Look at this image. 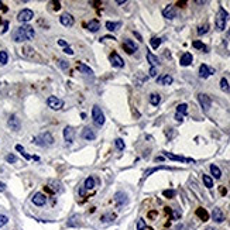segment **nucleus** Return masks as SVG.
Listing matches in <instances>:
<instances>
[{
	"instance_id": "13d9d810",
	"label": "nucleus",
	"mask_w": 230,
	"mask_h": 230,
	"mask_svg": "<svg viewBox=\"0 0 230 230\" xmlns=\"http://www.w3.org/2000/svg\"><path fill=\"white\" fill-rule=\"evenodd\" d=\"M102 40H114V37H103Z\"/></svg>"
},
{
	"instance_id": "9d476101",
	"label": "nucleus",
	"mask_w": 230,
	"mask_h": 230,
	"mask_svg": "<svg viewBox=\"0 0 230 230\" xmlns=\"http://www.w3.org/2000/svg\"><path fill=\"white\" fill-rule=\"evenodd\" d=\"M7 126L10 127V129L13 130V131H19L20 130V127H21V123H20V119L17 116H10V119H9V122H7Z\"/></svg>"
},
{
	"instance_id": "58836bf2",
	"label": "nucleus",
	"mask_w": 230,
	"mask_h": 230,
	"mask_svg": "<svg viewBox=\"0 0 230 230\" xmlns=\"http://www.w3.org/2000/svg\"><path fill=\"white\" fill-rule=\"evenodd\" d=\"M163 195L165 198H168V199H171V198L175 196V191L174 189H167V191H164V192H163Z\"/></svg>"
},
{
	"instance_id": "0eeeda50",
	"label": "nucleus",
	"mask_w": 230,
	"mask_h": 230,
	"mask_svg": "<svg viewBox=\"0 0 230 230\" xmlns=\"http://www.w3.org/2000/svg\"><path fill=\"white\" fill-rule=\"evenodd\" d=\"M198 100H199L200 106H202V109H203L205 112H208L209 109H210L212 100H210V98H209L206 93H199V95H198Z\"/></svg>"
},
{
	"instance_id": "72a5a7b5",
	"label": "nucleus",
	"mask_w": 230,
	"mask_h": 230,
	"mask_svg": "<svg viewBox=\"0 0 230 230\" xmlns=\"http://www.w3.org/2000/svg\"><path fill=\"white\" fill-rule=\"evenodd\" d=\"M83 188H86V189H92V188H95V179L92 178V177H89V178H86V181H85V186Z\"/></svg>"
},
{
	"instance_id": "4c0bfd02",
	"label": "nucleus",
	"mask_w": 230,
	"mask_h": 230,
	"mask_svg": "<svg viewBox=\"0 0 230 230\" xmlns=\"http://www.w3.org/2000/svg\"><path fill=\"white\" fill-rule=\"evenodd\" d=\"M51 191H52V192H61V191H62L61 184H59V182H52V184H51Z\"/></svg>"
},
{
	"instance_id": "f8f14e48",
	"label": "nucleus",
	"mask_w": 230,
	"mask_h": 230,
	"mask_svg": "<svg viewBox=\"0 0 230 230\" xmlns=\"http://www.w3.org/2000/svg\"><path fill=\"white\" fill-rule=\"evenodd\" d=\"M215 74V69L213 68H209L206 64H202L199 67V76L203 78V79H206L208 76H210V75Z\"/></svg>"
},
{
	"instance_id": "39448f33",
	"label": "nucleus",
	"mask_w": 230,
	"mask_h": 230,
	"mask_svg": "<svg viewBox=\"0 0 230 230\" xmlns=\"http://www.w3.org/2000/svg\"><path fill=\"white\" fill-rule=\"evenodd\" d=\"M47 104H48V108H51L52 110H59L64 106V102L59 98H57V96H49L47 99Z\"/></svg>"
},
{
	"instance_id": "79ce46f5",
	"label": "nucleus",
	"mask_w": 230,
	"mask_h": 230,
	"mask_svg": "<svg viewBox=\"0 0 230 230\" xmlns=\"http://www.w3.org/2000/svg\"><path fill=\"white\" fill-rule=\"evenodd\" d=\"M58 65L61 69H68L69 68V64H68V61H64V59H59L58 61Z\"/></svg>"
},
{
	"instance_id": "a211bd4d",
	"label": "nucleus",
	"mask_w": 230,
	"mask_h": 230,
	"mask_svg": "<svg viewBox=\"0 0 230 230\" xmlns=\"http://www.w3.org/2000/svg\"><path fill=\"white\" fill-rule=\"evenodd\" d=\"M212 219L215 222H218V223H222V222L224 220V215H223V212H222V209H219V208L213 209V212H212Z\"/></svg>"
},
{
	"instance_id": "6e6552de",
	"label": "nucleus",
	"mask_w": 230,
	"mask_h": 230,
	"mask_svg": "<svg viewBox=\"0 0 230 230\" xmlns=\"http://www.w3.org/2000/svg\"><path fill=\"white\" fill-rule=\"evenodd\" d=\"M31 202L35 206H44L47 203V196L43 192H37V193H34V196L31 198Z\"/></svg>"
},
{
	"instance_id": "2f4dec72",
	"label": "nucleus",
	"mask_w": 230,
	"mask_h": 230,
	"mask_svg": "<svg viewBox=\"0 0 230 230\" xmlns=\"http://www.w3.org/2000/svg\"><path fill=\"white\" fill-rule=\"evenodd\" d=\"M220 89L223 90V92H229V90H230L229 82H227L226 78H222V79H220Z\"/></svg>"
},
{
	"instance_id": "5701e85b",
	"label": "nucleus",
	"mask_w": 230,
	"mask_h": 230,
	"mask_svg": "<svg viewBox=\"0 0 230 230\" xmlns=\"http://www.w3.org/2000/svg\"><path fill=\"white\" fill-rule=\"evenodd\" d=\"M78 69H79L82 74H85V75H89V76H92V75H93V71L90 69L89 67H86L85 64H82V62L78 64Z\"/></svg>"
},
{
	"instance_id": "8fccbe9b",
	"label": "nucleus",
	"mask_w": 230,
	"mask_h": 230,
	"mask_svg": "<svg viewBox=\"0 0 230 230\" xmlns=\"http://www.w3.org/2000/svg\"><path fill=\"white\" fill-rule=\"evenodd\" d=\"M58 44L61 47H64V48H67V47H68V43H67V41H64V40H58Z\"/></svg>"
},
{
	"instance_id": "f03ea898",
	"label": "nucleus",
	"mask_w": 230,
	"mask_h": 230,
	"mask_svg": "<svg viewBox=\"0 0 230 230\" xmlns=\"http://www.w3.org/2000/svg\"><path fill=\"white\" fill-rule=\"evenodd\" d=\"M34 143L40 147H49L54 144V137L51 136V133H43L34 138Z\"/></svg>"
},
{
	"instance_id": "423d86ee",
	"label": "nucleus",
	"mask_w": 230,
	"mask_h": 230,
	"mask_svg": "<svg viewBox=\"0 0 230 230\" xmlns=\"http://www.w3.org/2000/svg\"><path fill=\"white\" fill-rule=\"evenodd\" d=\"M33 17H34V13H33V10H30V9H23L21 12L17 14V20H19L20 23H27V21H30Z\"/></svg>"
},
{
	"instance_id": "864d4df0",
	"label": "nucleus",
	"mask_w": 230,
	"mask_h": 230,
	"mask_svg": "<svg viewBox=\"0 0 230 230\" xmlns=\"http://www.w3.org/2000/svg\"><path fill=\"white\" fill-rule=\"evenodd\" d=\"M134 35H136V37H137L140 41H143V38H141V35H140V34H138V33H136V31H134Z\"/></svg>"
},
{
	"instance_id": "3c124183",
	"label": "nucleus",
	"mask_w": 230,
	"mask_h": 230,
	"mask_svg": "<svg viewBox=\"0 0 230 230\" xmlns=\"http://www.w3.org/2000/svg\"><path fill=\"white\" fill-rule=\"evenodd\" d=\"M59 7H61V6H59L58 2H54V9H55V10H59Z\"/></svg>"
},
{
	"instance_id": "bf43d9fd",
	"label": "nucleus",
	"mask_w": 230,
	"mask_h": 230,
	"mask_svg": "<svg viewBox=\"0 0 230 230\" xmlns=\"http://www.w3.org/2000/svg\"><path fill=\"white\" fill-rule=\"evenodd\" d=\"M208 230H213V229H208Z\"/></svg>"
},
{
	"instance_id": "4d7b16f0",
	"label": "nucleus",
	"mask_w": 230,
	"mask_h": 230,
	"mask_svg": "<svg viewBox=\"0 0 230 230\" xmlns=\"http://www.w3.org/2000/svg\"><path fill=\"white\" fill-rule=\"evenodd\" d=\"M0 9H3L4 12H7V7H3V3H2V2H0Z\"/></svg>"
},
{
	"instance_id": "cd10ccee",
	"label": "nucleus",
	"mask_w": 230,
	"mask_h": 230,
	"mask_svg": "<svg viewBox=\"0 0 230 230\" xmlns=\"http://www.w3.org/2000/svg\"><path fill=\"white\" fill-rule=\"evenodd\" d=\"M196 215L199 216V218L202 219L203 222H206V220L209 219V213H208V212H206L203 208H198V209H196Z\"/></svg>"
},
{
	"instance_id": "412c9836",
	"label": "nucleus",
	"mask_w": 230,
	"mask_h": 230,
	"mask_svg": "<svg viewBox=\"0 0 230 230\" xmlns=\"http://www.w3.org/2000/svg\"><path fill=\"white\" fill-rule=\"evenodd\" d=\"M99 27H100V24H99L98 20H90V21L86 24V28H88L90 33H96V31L99 30Z\"/></svg>"
},
{
	"instance_id": "6ab92c4d",
	"label": "nucleus",
	"mask_w": 230,
	"mask_h": 230,
	"mask_svg": "<svg viewBox=\"0 0 230 230\" xmlns=\"http://www.w3.org/2000/svg\"><path fill=\"white\" fill-rule=\"evenodd\" d=\"M193 61V57L192 54H189V52H185L184 55L181 57V59H179V64L182 65V67H188V65H191Z\"/></svg>"
},
{
	"instance_id": "c9c22d12",
	"label": "nucleus",
	"mask_w": 230,
	"mask_h": 230,
	"mask_svg": "<svg viewBox=\"0 0 230 230\" xmlns=\"http://www.w3.org/2000/svg\"><path fill=\"white\" fill-rule=\"evenodd\" d=\"M161 41H163V40H161V38L153 37V38H151V41H150V44H151V47H153V48L155 49V48H158V47L161 45Z\"/></svg>"
},
{
	"instance_id": "c756f323",
	"label": "nucleus",
	"mask_w": 230,
	"mask_h": 230,
	"mask_svg": "<svg viewBox=\"0 0 230 230\" xmlns=\"http://www.w3.org/2000/svg\"><path fill=\"white\" fill-rule=\"evenodd\" d=\"M177 113H179V114H186L188 113V104L186 103H181V104H178V108H177Z\"/></svg>"
},
{
	"instance_id": "393cba45",
	"label": "nucleus",
	"mask_w": 230,
	"mask_h": 230,
	"mask_svg": "<svg viewBox=\"0 0 230 230\" xmlns=\"http://www.w3.org/2000/svg\"><path fill=\"white\" fill-rule=\"evenodd\" d=\"M210 172H212V175H213V178H216V179H219L222 177V171L219 169L218 165H215V164L210 165Z\"/></svg>"
},
{
	"instance_id": "e433bc0d",
	"label": "nucleus",
	"mask_w": 230,
	"mask_h": 230,
	"mask_svg": "<svg viewBox=\"0 0 230 230\" xmlns=\"http://www.w3.org/2000/svg\"><path fill=\"white\" fill-rule=\"evenodd\" d=\"M114 144H116L117 150H120V151H123L124 147H126V145H124V141H123L122 138H116V140H114Z\"/></svg>"
},
{
	"instance_id": "7c9ffc66",
	"label": "nucleus",
	"mask_w": 230,
	"mask_h": 230,
	"mask_svg": "<svg viewBox=\"0 0 230 230\" xmlns=\"http://www.w3.org/2000/svg\"><path fill=\"white\" fill-rule=\"evenodd\" d=\"M120 27V23L119 21H108L106 23V28H108L109 31H114V30H117V28Z\"/></svg>"
},
{
	"instance_id": "c85d7f7f",
	"label": "nucleus",
	"mask_w": 230,
	"mask_h": 230,
	"mask_svg": "<svg viewBox=\"0 0 230 230\" xmlns=\"http://www.w3.org/2000/svg\"><path fill=\"white\" fill-rule=\"evenodd\" d=\"M192 45L195 47V48H196V49H202L203 52H208V47H206L205 44L202 43V41H193V43H192Z\"/></svg>"
},
{
	"instance_id": "5fc2aeb1",
	"label": "nucleus",
	"mask_w": 230,
	"mask_h": 230,
	"mask_svg": "<svg viewBox=\"0 0 230 230\" xmlns=\"http://www.w3.org/2000/svg\"><path fill=\"white\" fill-rule=\"evenodd\" d=\"M6 189V186H4V184L3 182H0V191H4Z\"/></svg>"
},
{
	"instance_id": "4468645a",
	"label": "nucleus",
	"mask_w": 230,
	"mask_h": 230,
	"mask_svg": "<svg viewBox=\"0 0 230 230\" xmlns=\"http://www.w3.org/2000/svg\"><path fill=\"white\" fill-rule=\"evenodd\" d=\"M164 155L167 157V158H169V160L172 161H181V163H195V161L192 160V158H185V157H181V155H175V154L172 153H164Z\"/></svg>"
},
{
	"instance_id": "09e8293b",
	"label": "nucleus",
	"mask_w": 230,
	"mask_h": 230,
	"mask_svg": "<svg viewBox=\"0 0 230 230\" xmlns=\"http://www.w3.org/2000/svg\"><path fill=\"white\" fill-rule=\"evenodd\" d=\"M175 120H177V122H182V120H184V116L179 114V113H177L175 114Z\"/></svg>"
},
{
	"instance_id": "4be33fe9",
	"label": "nucleus",
	"mask_w": 230,
	"mask_h": 230,
	"mask_svg": "<svg viewBox=\"0 0 230 230\" xmlns=\"http://www.w3.org/2000/svg\"><path fill=\"white\" fill-rule=\"evenodd\" d=\"M147 61L150 62V65H151V67H154V68H155L157 65H160V59L157 58L153 52H147Z\"/></svg>"
},
{
	"instance_id": "1a4fd4ad",
	"label": "nucleus",
	"mask_w": 230,
	"mask_h": 230,
	"mask_svg": "<svg viewBox=\"0 0 230 230\" xmlns=\"http://www.w3.org/2000/svg\"><path fill=\"white\" fill-rule=\"evenodd\" d=\"M123 49H124L127 54H134V52L137 51V44H136L133 40L126 38V40H124V43H123Z\"/></svg>"
},
{
	"instance_id": "f257e3e1",
	"label": "nucleus",
	"mask_w": 230,
	"mask_h": 230,
	"mask_svg": "<svg viewBox=\"0 0 230 230\" xmlns=\"http://www.w3.org/2000/svg\"><path fill=\"white\" fill-rule=\"evenodd\" d=\"M34 35H35L34 28L31 27V25L24 24L13 33V40H14L16 43H23V41H27V40H33Z\"/></svg>"
},
{
	"instance_id": "603ef678",
	"label": "nucleus",
	"mask_w": 230,
	"mask_h": 230,
	"mask_svg": "<svg viewBox=\"0 0 230 230\" xmlns=\"http://www.w3.org/2000/svg\"><path fill=\"white\" fill-rule=\"evenodd\" d=\"M7 27H9V21H6V23H4V28H3V33H6V31H7Z\"/></svg>"
},
{
	"instance_id": "2eb2a0df",
	"label": "nucleus",
	"mask_w": 230,
	"mask_h": 230,
	"mask_svg": "<svg viewBox=\"0 0 230 230\" xmlns=\"http://www.w3.org/2000/svg\"><path fill=\"white\" fill-rule=\"evenodd\" d=\"M74 17L69 14V13H64V14L59 17V23H61L62 25H65V27H71V25L74 24Z\"/></svg>"
},
{
	"instance_id": "a878e982",
	"label": "nucleus",
	"mask_w": 230,
	"mask_h": 230,
	"mask_svg": "<svg viewBox=\"0 0 230 230\" xmlns=\"http://www.w3.org/2000/svg\"><path fill=\"white\" fill-rule=\"evenodd\" d=\"M161 102V96L158 95V93H151L150 95V103L153 104V106H158Z\"/></svg>"
},
{
	"instance_id": "f3484780",
	"label": "nucleus",
	"mask_w": 230,
	"mask_h": 230,
	"mask_svg": "<svg viewBox=\"0 0 230 230\" xmlns=\"http://www.w3.org/2000/svg\"><path fill=\"white\" fill-rule=\"evenodd\" d=\"M163 14H164V17H165V19H168V20L175 19V17H177V12H175V7L172 6V4H169V6H167L165 9H164Z\"/></svg>"
},
{
	"instance_id": "dca6fc26",
	"label": "nucleus",
	"mask_w": 230,
	"mask_h": 230,
	"mask_svg": "<svg viewBox=\"0 0 230 230\" xmlns=\"http://www.w3.org/2000/svg\"><path fill=\"white\" fill-rule=\"evenodd\" d=\"M114 200H116L117 206H123V205H126L127 202H129V198H127V195L124 192H117L116 195H114Z\"/></svg>"
},
{
	"instance_id": "9b49d317",
	"label": "nucleus",
	"mask_w": 230,
	"mask_h": 230,
	"mask_svg": "<svg viewBox=\"0 0 230 230\" xmlns=\"http://www.w3.org/2000/svg\"><path fill=\"white\" fill-rule=\"evenodd\" d=\"M110 62L114 68H123L124 67V61H123V58L117 54V52H112L110 54Z\"/></svg>"
},
{
	"instance_id": "a18cd8bd",
	"label": "nucleus",
	"mask_w": 230,
	"mask_h": 230,
	"mask_svg": "<svg viewBox=\"0 0 230 230\" xmlns=\"http://www.w3.org/2000/svg\"><path fill=\"white\" fill-rule=\"evenodd\" d=\"M7 222H9V218L6 215H0V227H3L4 224H7Z\"/></svg>"
},
{
	"instance_id": "37998d69",
	"label": "nucleus",
	"mask_w": 230,
	"mask_h": 230,
	"mask_svg": "<svg viewBox=\"0 0 230 230\" xmlns=\"http://www.w3.org/2000/svg\"><path fill=\"white\" fill-rule=\"evenodd\" d=\"M158 169H167V167H158V168H151V169H148V171H145L144 177H148V175H150V174H153V172L158 171Z\"/></svg>"
},
{
	"instance_id": "a19ab883",
	"label": "nucleus",
	"mask_w": 230,
	"mask_h": 230,
	"mask_svg": "<svg viewBox=\"0 0 230 230\" xmlns=\"http://www.w3.org/2000/svg\"><path fill=\"white\" fill-rule=\"evenodd\" d=\"M6 161H7V163H10V164H14L16 161H17V157H16L14 154H9V155L6 157Z\"/></svg>"
},
{
	"instance_id": "6e6d98bb",
	"label": "nucleus",
	"mask_w": 230,
	"mask_h": 230,
	"mask_svg": "<svg viewBox=\"0 0 230 230\" xmlns=\"http://www.w3.org/2000/svg\"><path fill=\"white\" fill-rule=\"evenodd\" d=\"M116 3L117 4H124V3H126V0H117Z\"/></svg>"
},
{
	"instance_id": "bb28decb",
	"label": "nucleus",
	"mask_w": 230,
	"mask_h": 230,
	"mask_svg": "<svg viewBox=\"0 0 230 230\" xmlns=\"http://www.w3.org/2000/svg\"><path fill=\"white\" fill-rule=\"evenodd\" d=\"M172 76L171 75H163L161 78H158V82L161 83V85H171L172 83Z\"/></svg>"
},
{
	"instance_id": "b1692460",
	"label": "nucleus",
	"mask_w": 230,
	"mask_h": 230,
	"mask_svg": "<svg viewBox=\"0 0 230 230\" xmlns=\"http://www.w3.org/2000/svg\"><path fill=\"white\" fill-rule=\"evenodd\" d=\"M16 150H17V151H20V153H21V155L24 157L25 160H31V158H33V160H37V161L40 160L38 157H31V155H28V154L24 151V148H23V145H20V144H17V145H16Z\"/></svg>"
},
{
	"instance_id": "c03bdc74",
	"label": "nucleus",
	"mask_w": 230,
	"mask_h": 230,
	"mask_svg": "<svg viewBox=\"0 0 230 230\" xmlns=\"http://www.w3.org/2000/svg\"><path fill=\"white\" fill-rule=\"evenodd\" d=\"M137 230H145V222L144 219H140L137 222Z\"/></svg>"
},
{
	"instance_id": "49530a36",
	"label": "nucleus",
	"mask_w": 230,
	"mask_h": 230,
	"mask_svg": "<svg viewBox=\"0 0 230 230\" xmlns=\"http://www.w3.org/2000/svg\"><path fill=\"white\" fill-rule=\"evenodd\" d=\"M150 76H157V68H154V67H151V69H150Z\"/></svg>"
},
{
	"instance_id": "7ed1b4c3",
	"label": "nucleus",
	"mask_w": 230,
	"mask_h": 230,
	"mask_svg": "<svg viewBox=\"0 0 230 230\" xmlns=\"http://www.w3.org/2000/svg\"><path fill=\"white\" fill-rule=\"evenodd\" d=\"M227 17H229V14L226 13V10L224 9H219V12H218V16H216V20H215V23H216V28L218 30H224V27H226V21H227Z\"/></svg>"
},
{
	"instance_id": "f704fd0d",
	"label": "nucleus",
	"mask_w": 230,
	"mask_h": 230,
	"mask_svg": "<svg viewBox=\"0 0 230 230\" xmlns=\"http://www.w3.org/2000/svg\"><path fill=\"white\" fill-rule=\"evenodd\" d=\"M7 61H9V55H7L6 51H0V64L6 65Z\"/></svg>"
},
{
	"instance_id": "473e14b6",
	"label": "nucleus",
	"mask_w": 230,
	"mask_h": 230,
	"mask_svg": "<svg viewBox=\"0 0 230 230\" xmlns=\"http://www.w3.org/2000/svg\"><path fill=\"white\" fill-rule=\"evenodd\" d=\"M202 179H203V184H205L206 188H212V186H213V179H212L209 175H203Z\"/></svg>"
},
{
	"instance_id": "aec40b11",
	"label": "nucleus",
	"mask_w": 230,
	"mask_h": 230,
	"mask_svg": "<svg viewBox=\"0 0 230 230\" xmlns=\"http://www.w3.org/2000/svg\"><path fill=\"white\" fill-rule=\"evenodd\" d=\"M96 134L93 133L92 129H89V127H85V129L82 130V138H85V140H95Z\"/></svg>"
},
{
	"instance_id": "ea45409f",
	"label": "nucleus",
	"mask_w": 230,
	"mask_h": 230,
	"mask_svg": "<svg viewBox=\"0 0 230 230\" xmlns=\"http://www.w3.org/2000/svg\"><path fill=\"white\" fill-rule=\"evenodd\" d=\"M208 31H209V25L208 24L200 25V27L198 28V34H199V35H203V34H206Z\"/></svg>"
},
{
	"instance_id": "20e7f679",
	"label": "nucleus",
	"mask_w": 230,
	"mask_h": 230,
	"mask_svg": "<svg viewBox=\"0 0 230 230\" xmlns=\"http://www.w3.org/2000/svg\"><path fill=\"white\" fill-rule=\"evenodd\" d=\"M92 117H93V122H95V124H98V126H103L104 122H106L103 112H102V109L99 108L98 104H96V106H93V109H92Z\"/></svg>"
},
{
	"instance_id": "de8ad7c7",
	"label": "nucleus",
	"mask_w": 230,
	"mask_h": 230,
	"mask_svg": "<svg viewBox=\"0 0 230 230\" xmlns=\"http://www.w3.org/2000/svg\"><path fill=\"white\" fill-rule=\"evenodd\" d=\"M64 52H65V54H68V55H72V54H74V51H72V49H71L69 47H67V48H64Z\"/></svg>"
},
{
	"instance_id": "ddd939ff",
	"label": "nucleus",
	"mask_w": 230,
	"mask_h": 230,
	"mask_svg": "<svg viewBox=\"0 0 230 230\" xmlns=\"http://www.w3.org/2000/svg\"><path fill=\"white\" fill-rule=\"evenodd\" d=\"M64 140L67 141L68 144L74 143V140H75V131H74V129H72L71 126H67L64 129Z\"/></svg>"
}]
</instances>
